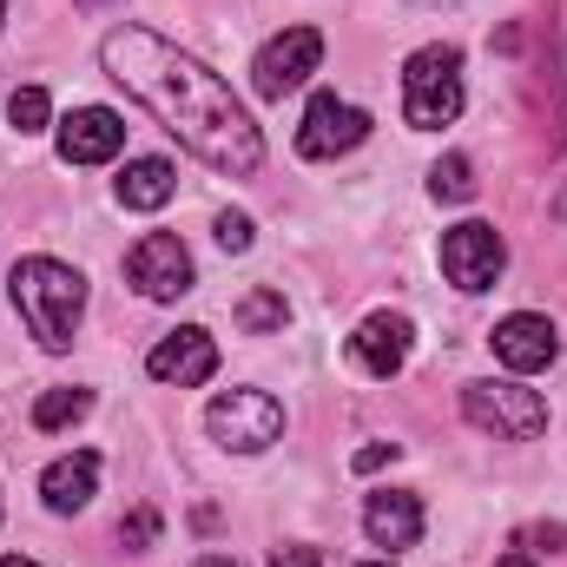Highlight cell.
<instances>
[{
	"label": "cell",
	"mask_w": 567,
	"mask_h": 567,
	"mask_svg": "<svg viewBox=\"0 0 567 567\" xmlns=\"http://www.w3.org/2000/svg\"><path fill=\"white\" fill-rule=\"evenodd\" d=\"M0 567H40V561H27V555H7V561H0Z\"/></svg>",
	"instance_id": "cell-27"
},
{
	"label": "cell",
	"mask_w": 567,
	"mask_h": 567,
	"mask_svg": "<svg viewBox=\"0 0 567 567\" xmlns=\"http://www.w3.org/2000/svg\"><path fill=\"white\" fill-rule=\"evenodd\" d=\"M192 567H238V561H231V555H198Z\"/></svg>",
	"instance_id": "cell-26"
},
{
	"label": "cell",
	"mask_w": 567,
	"mask_h": 567,
	"mask_svg": "<svg viewBox=\"0 0 567 567\" xmlns=\"http://www.w3.org/2000/svg\"><path fill=\"white\" fill-rule=\"evenodd\" d=\"M218 245H225V251H251V218H245V212H225V218H218Z\"/></svg>",
	"instance_id": "cell-21"
},
{
	"label": "cell",
	"mask_w": 567,
	"mask_h": 567,
	"mask_svg": "<svg viewBox=\"0 0 567 567\" xmlns=\"http://www.w3.org/2000/svg\"><path fill=\"white\" fill-rule=\"evenodd\" d=\"M172 192H178L172 158H133L120 172V205L126 212H158V205H172Z\"/></svg>",
	"instance_id": "cell-16"
},
{
	"label": "cell",
	"mask_w": 567,
	"mask_h": 567,
	"mask_svg": "<svg viewBox=\"0 0 567 567\" xmlns=\"http://www.w3.org/2000/svg\"><path fill=\"white\" fill-rule=\"evenodd\" d=\"M363 567H390V561H363Z\"/></svg>",
	"instance_id": "cell-30"
},
{
	"label": "cell",
	"mask_w": 567,
	"mask_h": 567,
	"mask_svg": "<svg viewBox=\"0 0 567 567\" xmlns=\"http://www.w3.org/2000/svg\"><path fill=\"white\" fill-rule=\"evenodd\" d=\"M363 140H370V113L363 106H350L337 93H317L303 106V126H297V152L303 158H343V152H357Z\"/></svg>",
	"instance_id": "cell-9"
},
{
	"label": "cell",
	"mask_w": 567,
	"mask_h": 567,
	"mask_svg": "<svg viewBox=\"0 0 567 567\" xmlns=\"http://www.w3.org/2000/svg\"><path fill=\"white\" fill-rule=\"evenodd\" d=\"M0 27H7V0H0Z\"/></svg>",
	"instance_id": "cell-29"
},
{
	"label": "cell",
	"mask_w": 567,
	"mask_h": 567,
	"mask_svg": "<svg viewBox=\"0 0 567 567\" xmlns=\"http://www.w3.org/2000/svg\"><path fill=\"white\" fill-rule=\"evenodd\" d=\"M145 370H152L158 383H178V390L212 383V377H218V343H212V330L185 323V330H172V337H158V343H152Z\"/></svg>",
	"instance_id": "cell-11"
},
{
	"label": "cell",
	"mask_w": 567,
	"mask_h": 567,
	"mask_svg": "<svg viewBox=\"0 0 567 567\" xmlns=\"http://www.w3.org/2000/svg\"><path fill=\"white\" fill-rule=\"evenodd\" d=\"M126 284L152 297V303H172V297H185L192 290V251H185V238H172V231H145L140 245L126 251Z\"/></svg>",
	"instance_id": "cell-7"
},
{
	"label": "cell",
	"mask_w": 567,
	"mask_h": 567,
	"mask_svg": "<svg viewBox=\"0 0 567 567\" xmlns=\"http://www.w3.org/2000/svg\"><path fill=\"white\" fill-rule=\"evenodd\" d=\"M429 192H435L442 205H462V198H475V165H468L462 152L435 158V172H429Z\"/></svg>",
	"instance_id": "cell-19"
},
{
	"label": "cell",
	"mask_w": 567,
	"mask_h": 567,
	"mask_svg": "<svg viewBox=\"0 0 567 567\" xmlns=\"http://www.w3.org/2000/svg\"><path fill=\"white\" fill-rule=\"evenodd\" d=\"M488 343H495V357H502L515 377H535V370H548V363L561 357V337H555V323H548V317H535V310H515V317H502Z\"/></svg>",
	"instance_id": "cell-12"
},
{
	"label": "cell",
	"mask_w": 567,
	"mask_h": 567,
	"mask_svg": "<svg viewBox=\"0 0 567 567\" xmlns=\"http://www.w3.org/2000/svg\"><path fill=\"white\" fill-rule=\"evenodd\" d=\"M317 60H323V33H317V27H284L278 40H265V53L251 60V86H258V100H284V93H297V86L317 73Z\"/></svg>",
	"instance_id": "cell-6"
},
{
	"label": "cell",
	"mask_w": 567,
	"mask_h": 567,
	"mask_svg": "<svg viewBox=\"0 0 567 567\" xmlns=\"http://www.w3.org/2000/svg\"><path fill=\"white\" fill-rule=\"evenodd\" d=\"M462 416L495 442H535L548 429V396L528 383H462Z\"/></svg>",
	"instance_id": "cell-4"
},
{
	"label": "cell",
	"mask_w": 567,
	"mask_h": 567,
	"mask_svg": "<svg viewBox=\"0 0 567 567\" xmlns=\"http://www.w3.org/2000/svg\"><path fill=\"white\" fill-rule=\"evenodd\" d=\"M86 410H93V390H47L33 403V429H66V423H80Z\"/></svg>",
	"instance_id": "cell-18"
},
{
	"label": "cell",
	"mask_w": 567,
	"mask_h": 567,
	"mask_svg": "<svg viewBox=\"0 0 567 567\" xmlns=\"http://www.w3.org/2000/svg\"><path fill=\"white\" fill-rule=\"evenodd\" d=\"M7 290H13V310H20V323H27V337L40 350H66L73 343L80 310H86V278L73 265H60V258H20Z\"/></svg>",
	"instance_id": "cell-2"
},
{
	"label": "cell",
	"mask_w": 567,
	"mask_h": 567,
	"mask_svg": "<svg viewBox=\"0 0 567 567\" xmlns=\"http://www.w3.org/2000/svg\"><path fill=\"white\" fill-rule=\"evenodd\" d=\"M410 350H416V323H410L403 310H370V317L357 323V337H350L357 370L377 377V383L403 377V370H410Z\"/></svg>",
	"instance_id": "cell-10"
},
{
	"label": "cell",
	"mask_w": 567,
	"mask_h": 567,
	"mask_svg": "<svg viewBox=\"0 0 567 567\" xmlns=\"http://www.w3.org/2000/svg\"><path fill=\"white\" fill-rule=\"evenodd\" d=\"M47 120H53V106H47V93H40V86H20V93L7 100V126H13L20 140L47 133Z\"/></svg>",
	"instance_id": "cell-20"
},
{
	"label": "cell",
	"mask_w": 567,
	"mask_h": 567,
	"mask_svg": "<svg viewBox=\"0 0 567 567\" xmlns=\"http://www.w3.org/2000/svg\"><path fill=\"white\" fill-rule=\"evenodd\" d=\"M462 113V47H423L403 66V120L416 133H435Z\"/></svg>",
	"instance_id": "cell-3"
},
{
	"label": "cell",
	"mask_w": 567,
	"mask_h": 567,
	"mask_svg": "<svg viewBox=\"0 0 567 567\" xmlns=\"http://www.w3.org/2000/svg\"><path fill=\"white\" fill-rule=\"evenodd\" d=\"M100 66L140 100L145 113L185 145L192 158H205L225 178H251L265 165V140L251 126V113L238 106V93L192 53H178L172 40L145 33V27H120L100 40Z\"/></svg>",
	"instance_id": "cell-1"
},
{
	"label": "cell",
	"mask_w": 567,
	"mask_h": 567,
	"mask_svg": "<svg viewBox=\"0 0 567 567\" xmlns=\"http://www.w3.org/2000/svg\"><path fill=\"white\" fill-rule=\"evenodd\" d=\"M152 535H158V515H152V508H140L133 522H120V542H126V548H152Z\"/></svg>",
	"instance_id": "cell-22"
},
{
	"label": "cell",
	"mask_w": 567,
	"mask_h": 567,
	"mask_svg": "<svg viewBox=\"0 0 567 567\" xmlns=\"http://www.w3.org/2000/svg\"><path fill=\"white\" fill-rule=\"evenodd\" d=\"M120 145H126V120L113 106H80L60 120V158L66 165H106V158H120Z\"/></svg>",
	"instance_id": "cell-13"
},
{
	"label": "cell",
	"mask_w": 567,
	"mask_h": 567,
	"mask_svg": "<svg viewBox=\"0 0 567 567\" xmlns=\"http://www.w3.org/2000/svg\"><path fill=\"white\" fill-rule=\"evenodd\" d=\"M502 265H508V245H502L495 225L468 218V225L442 231V278L455 284V290H488V284L502 278Z\"/></svg>",
	"instance_id": "cell-8"
},
{
	"label": "cell",
	"mask_w": 567,
	"mask_h": 567,
	"mask_svg": "<svg viewBox=\"0 0 567 567\" xmlns=\"http://www.w3.org/2000/svg\"><path fill=\"white\" fill-rule=\"evenodd\" d=\"M93 488H100V455H93V449L60 455V462H47V475H40V495H47V508H53V515L86 508V502H93Z\"/></svg>",
	"instance_id": "cell-15"
},
{
	"label": "cell",
	"mask_w": 567,
	"mask_h": 567,
	"mask_svg": "<svg viewBox=\"0 0 567 567\" xmlns=\"http://www.w3.org/2000/svg\"><path fill=\"white\" fill-rule=\"evenodd\" d=\"M383 462H396V442H370V449H357V475H370V468H383Z\"/></svg>",
	"instance_id": "cell-23"
},
{
	"label": "cell",
	"mask_w": 567,
	"mask_h": 567,
	"mask_svg": "<svg viewBox=\"0 0 567 567\" xmlns=\"http://www.w3.org/2000/svg\"><path fill=\"white\" fill-rule=\"evenodd\" d=\"M495 567H535V555H528V548H508V555H502Z\"/></svg>",
	"instance_id": "cell-25"
},
{
	"label": "cell",
	"mask_w": 567,
	"mask_h": 567,
	"mask_svg": "<svg viewBox=\"0 0 567 567\" xmlns=\"http://www.w3.org/2000/svg\"><path fill=\"white\" fill-rule=\"evenodd\" d=\"M80 7H106V0H80Z\"/></svg>",
	"instance_id": "cell-28"
},
{
	"label": "cell",
	"mask_w": 567,
	"mask_h": 567,
	"mask_svg": "<svg viewBox=\"0 0 567 567\" xmlns=\"http://www.w3.org/2000/svg\"><path fill=\"white\" fill-rule=\"evenodd\" d=\"M363 535H370L377 548H390V555L416 548V542H423V502L403 495V488L370 495V502H363Z\"/></svg>",
	"instance_id": "cell-14"
},
{
	"label": "cell",
	"mask_w": 567,
	"mask_h": 567,
	"mask_svg": "<svg viewBox=\"0 0 567 567\" xmlns=\"http://www.w3.org/2000/svg\"><path fill=\"white\" fill-rule=\"evenodd\" d=\"M271 567H323V555H317V548H278Z\"/></svg>",
	"instance_id": "cell-24"
},
{
	"label": "cell",
	"mask_w": 567,
	"mask_h": 567,
	"mask_svg": "<svg viewBox=\"0 0 567 567\" xmlns=\"http://www.w3.org/2000/svg\"><path fill=\"white\" fill-rule=\"evenodd\" d=\"M205 429H212L218 449L258 455V449H271V442L284 435V403L265 396V390H225V396L205 410Z\"/></svg>",
	"instance_id": "cell-5"
},
{
	"label": "cell",
	"mask_w": 567,
	"mask_h": 567,
	"mask_svg": "<svg viewBox=\"0 0 567 567\" xmlns=\"http://www.w3.org/2000/svg\"><path fill=\"white\" fill-rule=\"evenodd\" d=\"M231 317H238V330H245V337H271V330L290 323V303H284V290H265V284H258V290H245V297H238V310H231Z\"/></svg>",
	"instance_id": "cell-17"
}]
</instances>
